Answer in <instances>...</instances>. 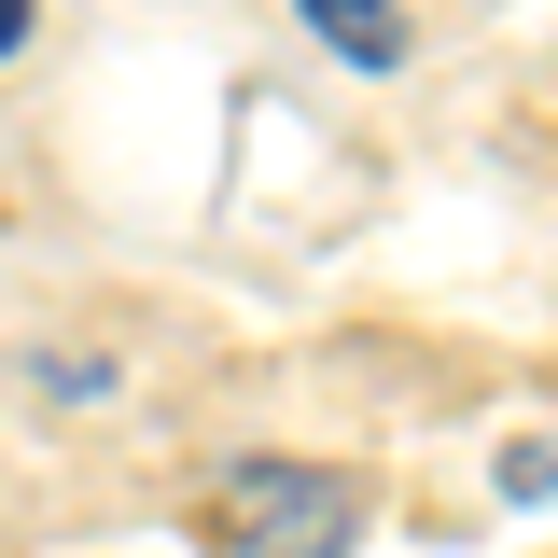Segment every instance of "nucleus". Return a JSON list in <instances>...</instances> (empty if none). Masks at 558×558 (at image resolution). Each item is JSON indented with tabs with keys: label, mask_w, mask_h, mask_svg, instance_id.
<instances>
[{
	"label": "nucleus",
	"mask_w": 558,
	"mask_h": 558,
	"mask_svg": "<svg viewBox=\"0 0 558 558\" xmlns=\"http://www.w3.org/2000/svg\"><path fill=\"white\" fill-rule=\"evenodd\" d=\"M0 57H28V0H0Z\"/></svg>",
	"instance_id": "obj_4"
},
{
	"label": "nucleus",
	"mask_w": 558,
	"mask_h": 558,
	"mask_svg": "<svg viewBox=\"0 0 558 558\" xmlns=\"http://www.w3.org/2000/svg\"><path fill=\"white\" fill-rule=\"evenodd\" d=\"M502 488H531V502H558V447L531 433V447H502Z\"/></svg>",
	"instance_id": "obj_3"
},
{
	"label": "nucleus",
	"mask_w": 558,
	"mask_h": 558,
	"mask_svg": "<svg viewBox=\"0 0 558 558\" xmlns=\"http://www.w3.org/2000/svg\"><path fill=\"white\" fill-rule=\"evenodd\" d=\"M293 14H307V28H322V43H336L349 70H405V57H418L391 0H293Z\"/></svg>",
	"instance_id": "obj_2"
},
{
	"label": "nucleus",
	"mask_w": 558,
	"mask_h": 558,
	"mask_svg": "<svg viewBox=\"0 0 558 558\" xmlns=\"http://www.w3.org/2000/svg\"><path fill=\"white\" fill-rule=\"evenodd\" d=\"M209 545L223 558H349L363 545V488L322 461H238L209 488Z\"/></svg>",
	"instance_id": "obj_1"
}]
</instances>
